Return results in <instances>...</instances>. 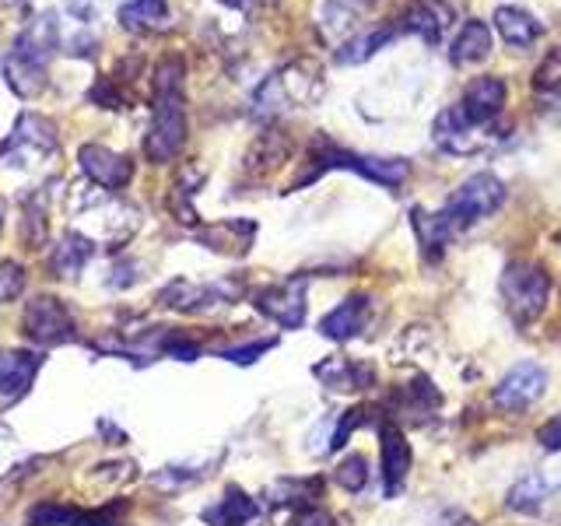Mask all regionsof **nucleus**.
Segmentation results:
<instances>
[{"label":"nucleus","instance_id":"39","mask_svg":"<svg viewBox=\"0 0 561 526\" xmlns=\"http://www.w3.org/2000/svg\"><path fill=\"white\" fill-rule=\"evenodd\" d=\"M333 428H337V414H327L320 425L309 432V453L312 456H323L333 449Z\"/></svg>","mask_w":561,"mask_h":526},{"label":"nucleus","instance_id":"46","mask_svg":"<svg viewBox=\"0 0 561 526\" xmlns=\"http://www.w3.org/2000/svg\"><path fill=\"white\" fill-rule=\"evenodd\" d=\"M221 4H228V8H236V11H239V8H245V0H221Z\"/></svg>","mask_w":561,"mask_h":526},{"label":"nucleus","instance_id":"4","mask_svg":"<svg viewBox=\"0 0 561 526\" xmlns=\"http://www.w3.org/2000/svg\"><path fill=\"white\" fill-rule=\"evenodd\" d=\"M502 201H505V186H502L499 175L478 172V175H470V180H463L460 186L453 190V197L443 207V218L449 221L453 232H460V228L481 221L488 215H495V210L502 207Z\"/></svg>","mask_w":561,"mask_h":526},{"label":"nucleus","instance_id":"34","mask_svg":"<svg viewBox=\"0 0 561 526\" xmlns=\"http://www.w3.org/2000/svg\"><path fill=\"white\" fill-rule=\"evenodd\" d=\"M333 481H337L344 491H362L365 484H368V460L362 453H351V456H344V460L337 464V470H333Z\"/></svg>","mask_w":561,"mask_h":526},{"label":"nucleus","instance_id":"41","mask_svg":"<svg viewBox=\"0 0 561 526\" xmlns=\"http://www.w3.org/2000/svg\"><path fill=\"white\" fill-rule=\"evenodd\" d=\"M162 351H165V355H172V358H180V362H193V358L201 355V344L183 338V333H169V338L162 341Z\"/></svg>","mask_w":561,"mask_h":526},{"label":"nucleus","instance_id":"17","mask_svg":"<svg viewBox=\"0 0 561 526\" xmlns=\"http://www.w3.org/2000/svg\"><path fill=\"white\" fill-rule=\"evenodd\" d=\"M43 368V358L32 355V351H4L0 355V400H22L32 382H35V373Z\"/></svg>","mask_w":561,"mask_h":526},{"label":"nucleus","instance_id":"40","mask_svg":"<svg viewBox=\"0 0 561 526\" xmlns=\"http://www.w3.org/2000/svg\"><path fill=\"white\" fill-rule=\"evenodd\" d=\"M274 347V341H253V344H239V347H225L221 358L225 362H236V365H253L260 355H267Z\"/></svg>","mask_w":561,"mask_h":526},{"label":"nucleus","instance_id":"1","mask_svg":"<svg viewBox=\"0 0 561 526\" xmlns=\"http://www.w3.org/2000/svg\"><path fill=\"white\" fill-rule=\"evenodd\" d=\"M57 49H60L57 14L46 11L39 18H32L28 28L14 39L11 57L4 60V78L11 84V92L22 95V99H32L35 92H43L46 64L53 60V53Z\"/></svg>","mask_w":561,"mask_h":526},{"label":"nucleus","instance_id":"32","mask_svg":"<svg viewBox=\"0 0 561 526\" xmlns=\"http://www.w3.org/2000/svg\"><path fill=\"white\" fill-rule=\"evenodd\" d=\"M397 35V28H376V32H368V35H358V39H351L337 49V64H365L368 57H376V53L390 43Z\"/></svg>","mask_w":561,"mask_h":526},{"label":"nucleus","instance_id":"29","mask_svg":"<svg viewBox=\"0 0 561 526\" xmlns=\"http://www.w3.org/2000/svg\"><path fill=\"white\" fill-rule=\"evenodd\" d=\"M488 53H491V28L484 22H467L460 28V35L453 39V49H449V60L456 67H470V64H481L488 60Z\"/></svg>","mask_w":561,"mask_h":526},{"label":"nucleus","instance_id":"9","mask_svg":"<svg viewBox=\"0 0 561 526\" xmlns=\"http://www.w3.org/2000/svg\"><path fill=\"white\" fill-rule=\"evenodd\" d=\"M379 464H382V491L386 499H397L403 484H408V473L414 464V453L408 435L400 432L397 421H382L379 428Z\"/></svg>","mask_w":561,"mask_h":526},{"label":"nucleus","instance_id":"42","mask_svg":"<svg viewBox=\"0 0 561 526\" xmlns=\"http://www.w3.org/2000/svg\"><path fill=\"white\" fill-rule=\"evenodd\" d=\"M140 263L137 260H119L116 267L110 271L113 277H110V288H130V285H137L140 281Z\"/></svg>","mask_w":561,"mask_h":526},{"label":"nucleus","instance_id":"30","mask_svg":"<svg viewBox=\"0 0 561 526\" xmlns=\"http://www.w3.org/2000/svg\"><path fill=\"white\" fill-rule=\"evenodd\" d=\"M320 478H280L267 488V502L274 508H309L320 499Z\"/></svg>","mask_w":561,"mask_h":526},{"label":"nucleus","instance_id":"36","mask_svg":"<svg viewBox=\"0 0 561 526\" xmlns=\"http://www.w3.org/2000/svg\"><path fill=\"white\" fill-rule=\"evenodd\" d=\"M22 242L28 250L46 242V210H43V201L39 204H28L25 207V221H22Z\"/></svg>","mask_w":561,"mask_h":526},{"label":"nucleus","instance_id":"31","mask_svg":"<svg viewBox=\"0 0 561 526\" xmlns=\"http://www.w3.org/2000/svg\"><path fill=\"white\" fill-rule=\"evenodd\" d=\"M207 172L197 169V165H183L180 169V180L172 183V193H169V207L172 215L180 218L183 225H197V210H193V197H197V186H204Z\"/></svg>","mask_w":561,"mask_h":526},{"label":"nucleus","instance_id":"10","mask_svg":"<svg viewBox=\"0 0 561 526\" xmlns=\"http://www.w3.org/2000/svg\"><path fill=\"white\" fill-rule=\"evenodd\" d=\"M53 148H57V127H53L46 116L25 113L22 119H18L11 140L4 145V151H8L4 165H25V162H32V158L39 162V158H46Z\"/></svg>","mask_w":561,"mask_h":526},{"label":"nucleus","instance_id":"12","mask_svg":"<svg viewBox=\"0 0 561 526\" xmlns=\"http://www.w3.org/2000/svg\"><path fill=\"white\" fill-rule=\"evenodd\" d=\"M84 218H88V232L81 236H88L92 242H113V245L127 242L140 225L137 207L119 204V201H102L99 207L84 210Z\"/></svg>","mask_w":561,"mask_h":526},{"label":"nucleus","instance_id":"15","mask_svg":"<svg viewBox=\"0 0 561 526\" xmlns=\"http://www.w3.org/2000/svg\"><path fill=\"white\" fill-rule=\"evenodd\" d=\"M449 25H453V8L446 0H414V4H408L400 14V28L414 32L417 39H425L432 46L443 39Z\"/></svg>","mask_w":561,"mask_h":526},{"label":"nucleus","instance_id":"8","mask_svg":"<svg viewBox=\"0 0 561 526\" xmlns=\"http://www.w3.org/2000/svg\"><path fill=\"white\" fill-rule=\"evenodd\" d=\"M239 281H221V285H193V281H172V285L158 295V306L175 312H210L221 302L239 298Z\"/></svg>","mask_w":561,"mask_h":526},{"label":"nucleus","instance_id":"35","mask_svg":"<svg viewBox=\"0 0 561 526\" xmlns=\"http://www.w3.org/2000/svg\"><path fill=\"white\" fill-rule=\"evenodd\" d=\"M534 88L543 95H554L561 92V46H554L548 57H543V64L537 67V75H534Z\"/></svg>","mask_w":561,"mask_h":526},{"label":"nucleus","instance_id":"21","mask_svg":"<svg viewBox=\"0 0 561 526\" xmlns=\"http://www.w3.org/2000/svg\"><path fill=\"white\" fill-rule=\"evenodd\" d=\"M365 316H368V298L365 295H351L337 309H330L323 316L320 333L327 341H351L365 327Z\"/></svg>","mask_w":561,"mask_h":526},{"label":"nucleus","instance_id":"7","mask_svg":"<svg viewBox=\"0 0 561 526\" xmlns=\"http://www.w3.org/2000/svg\"><path fill=\"white\" fill-rule=\"evenodd\" d=\"M253 306L277 327L298 330L306 323V277H291V281H280V285L260 288L253 295Z\"/></svg>","mask_w":561,"mask_h":526},{"label":"nucleus","instance_id":"33","mask_svg":"<svg viewBox=\"0 0 561 526\" xmlns=\"http://www.w3.org/2000/svg\"><path fill=\"white\" fill-rule=\"evenodd\" d=\"M218 460V456H215ZM215 460H197V464H169V467H162L158 473H151V484L154 488H162V491H175V488H186V484H193V481H201V478H207V467L215 464Z\"/></svg>","mask_w":561,"mask_h":526},{"label":"nucleus","instance_id":"43","mask_svg":"<svg viewBox=\"0 0 561 526\" xmlns=\"http://www.w3.org/2000/svg\"><path fill=\"white\" fill-rule=\"evenodd\" d=\"M537 443L548 449V453H561V414H554L548 425H540Z\"/></svg>","mask_w":561,"mask_h":526},{"label":"nucleus","instance_id":"6","mask_svg":"<svg viewBox=\"0 0 561 526\" xmlns=\"http://www.w3.org/2000/svg\"><path fill=\"white\" fill-rule=\"evenodd\" d=\"M25 333L28 341H35L39 347H53V344H67L75 341V316L70 309L53 295H39L32 298L28 309H25Z\"/></svg>","mask_w":561,"mask_h":526},{"label":"nucleus","instance_id":"47","mask_svg":"<svg viewBox=\"0 0 561 526\" xmlns=\"http://www.w3.org/2000/svg\"><path fill=\"white\" fill-rule=\"evenodd\" d=\"M0 232H4V204H0Z\"/></svg>","mask_w":561,"mask_h":526},{"label":"nucleus","instance_id":"18","mask_svg":"<svg viewBox=\"0 0 561 526\" xmlns=\"http://www.w3.org/2000/svg\"><path fill=\"white\" fill-rule=\"evenodd\" d=\"M312 376L320 379L323 386H330V390H337V393H355V390H368L376 379L373 373V365H365V362H351L344 355H330L327 362H320L312 368Z\"/></svg>","mask_w":561,"mask_h":526},{"label":"nucleus","instance_id":"23","mask_svg":"<svg viewBox=\"0 0 561 526\" xmlns=\"http://www.w3.org/2000/svg\"><path fill=\"white\" fill-rule=\"evenodd\" d=\"M95 253V242L81 236V232H67L57 245H53V253H49V271L53 277H78L84 271V263L92 260Z\"/></svg>","mask_w":561,"mask_h":526},{"label":"nucleus","instance_id":"13","mask_svg":"<svg viewBox=\"0 0 561 526\" xmlns=\"http://www.w3.org/2000/svg\"><path fill=\"white\" fill-rule=\"evenodd\" d=\"M78 162H81L84 180L99 183L102 190H119V186H127V183H130V175H134V162H130L127 155H116V151L102 148V145H81Z\"/></svg>","mask_w":561,"mask_h":526},{"label":"nucleus","instance_id":"38","mask_svg":"<svg viewBox=\"0 0 561 526\" xmlns=\"http://www.w3.org/2000/svg\"><path fill=\"white\" fill-rule=\"evenodd\" d=\"M134 478V464H127V460H113V464H102V467H95L92 473H88V481L92 484H123V481H130Z\"/></svg>","mask_w":561,"mask_h":526},{"label":"nucleus","instance_id":"16","mask_svg":"<svg viewBox=\"0 0 561 526\" xmlns=\"http://www.w3.org/2000/svg\"><path fill=\"white\" fill-rule=\"evenodd\" d=\"M197 239L207 245V250H215L221 256H245L250 253V245L256 239V221L250 218H225V221H215V225H204Z\"/></svg>","mask_w":561,"mask_h":526},{"label":"nucleus","instance_id":"44","mask_svg":"<svg viewBox=\"0 0 561 526\" xmlns=\"http://www.w3.org/2000/svg\"><path fill=\"white\" fill-rule=\"evenodd\" d=\"M291 526H333V516L327 513V508H298V516L291 519Z\"/></svg>","mask_w":561,"mask_h":526},{"label":"nucleus","instance_id":"37","mask_svg":"<svg viewBox=\"0 0 561 526\" xmlns=\"http://www.w3.org/2000/svg\"><path fill=\"white\" fill-rule=\"evenodd\" d=\"M22 291H25V267L22 263H14V260L0 263V306L14 302Z\"/></svg>","mask_w":561,"mask_h":526},{"label":"nucleus","instance_id":"28","mask_svg":"<svg viewBox=\"0 0 561 526\" xmlns=\"http://www.w3.org/2000/svg\"><path fill=\"white\" fill-rule=\"evenodd\" d=\"M411 225H414V236H417V245L425 250L428 260H438L443 256V245L449 242L453 236V228L449 221L443 218V210H425V207H414L411 210Z\"/></svg>","mask_w":561,"mask_h":526},{"label":"nucleus","instance_id":"26","mask_svg":"<svg viewBox=\"0 0 561 526\" xmlns=\"http://www.w3.org/2000/svg\"><path fill=\"white\" fill-rule=\"evenodd\" d=\"M288 151H291V140L280 130H267L253 140L250 155H245V169H250L253 175H267V172H274L288 162Z\"/></svg>","mask_w":561,"mask_h":526},{"label":"nucleus","instance_id":"22","mask_svg":"<svg viewBox=\"0 0 561 526\" xmlns=\"http://www.w3.org/2000/svg\"><path fill=\"white\" fill-rule=\"evenodd\" d=\"M438 408H443V393H438L425 376L411 379L408 386H400V390L393 393V411L403 414V418L425 421V418H432Z\"/></svg>","mask_w":561,"mask_h":526},{"label":"nucleus","instance_id":"2","mask_svg":"<svg viewBox=\"0 0 561 526\" xmlns=\"http://www.w3.org/2000/svg\"><path fill=\"white\" fill-rule=\"evenodd\" d=\"M499 288H502L508 312H513V320L516 323H534L537 316L548 309L551 277L543 267H537V263L516 260V263H508V267H505Z\"/></svg>","mask_w":561,"mask_h":526},{"label":"nucleus","instance_id":"11","mask_svg":"<svg viewBox=\"0 0 561 526\" xmlns=\"http://www.w3.org/2000/svg\"><path fill=\"white\" fill-rule=\"evenodd\" d=\"M548 390V373L537 362H519L502 376V382L495 386V403L502 411H523L537 403Z\"/></svg>","mask_w":561,"mask_h":526},{"label":"nucleus","instance_id":"19","mask_svg":"<svg viewBox=\"0 0 561 526\" xmlns=\"http://www.w3.org/2000/svg\"><path fill=\"white\" fill-rule=\"evenodd\" d=\"M280 92H285L288 105H312L316 99L323 95V78H320V67L309 64V60H298L291 67H285L277 75Z\"/></svg>","mask_w":561,"mask_h":526},{"label":"nucleus","instance_id":"24","mask_svg":"<svg viewBox=\"0 0 561 526\" xmlns=\"http://www.w3.org/2000/svg\"><path fill=\"white\" fill-rule=\"evenodd\" d=\"M116 18L127 32H165V28H172V14H169L165 0H127Z\"/></svg>","mask_w":561,"mask_h":526},{"label":"nucleus","instance_id":"20","mask_svg":"<svg viewBox=\"0 0 561 526\" xmlns=\"http://www.w3.org/2000/svg\"><path fill=\"white\" fill-rule=\"evenodd\" d=\"M260 519V502L245 495L242 488H228L225 499L204 508V523L210 526H253Z\"/></svg>","mask_w":561,"mask_h":526},{"label":"nucleus","instance_id":"14","mask_svg":"<svg viewBox=\"0 0 561 526\" xmlns=\"http://www.w3.org/2000/svg\"><path fill=\"white\" fill-rule=\"evenodd\" d=\"M505 105V81L495 78V75H484V78H473L463 92V102H460V113L467 116L470 127H488L491 119L502 113Z\"/></svg>","mask_w":561,"mask_h":526},{"label":"nucleus","instance_id":"25","mask_svg":"<svg viewBox=\"0 0 561 526\" xmlns=\"http://www.w3.org/2000/svg\"><path fill=\"white\" fill-rule=\"evenodd\" d=\"M554 495V484H551V478L548 473H540V470H534V473H523V478L508 488V495H505V505L513 508V513H523V516H530V513H537V508L548 502Z\"/></svg>","mask_w":561,"mask_h":526},{"label":"nucleus","instance_id":"45","mask_svg":"<svg viewBox=\"0 0 561 526\" xmlns=\"http://www.w3.org/2000/svg\"><path fill=\"white\" fill-rule=\"evenodd\" d=\"M347 4L355 8V11H362V8H368V4H376V0H347Z\"/></svg>","mask_w":561,"mask_h":526},{"label":"nucleus","instance_id":"27","mask_svg":"<svg viewBox=\"0 0 561 526\" xmlns=\"http://www.w3.org/2000/svg\"><path fill=\"white\" fill-rule=\"evenodd\" d=\"M495 28H499L502 39L508 46H516V49H526V46H534L540 39V22L523 8H508V4L495 8Z\"/></svg>","mask_w":561,"mask_h":526},{"label":"nucleus","instance_id":"3","mask_svg":"<svg viewBox=\"0 0 561 526\" xmlns=\"http://www.w3.org/2000/svg\"><path fill=\"white\" fill-rule=\"evenodd\" d=\"M312 162H316V172L323 169H347V172H358L365 180L373 183H382V186H403L408 183V162L403 158H376V155H358V151H344L337 145H330V140H316L312 148Z\"/></svg>","mask_w":561,"mask_h":526},{"label":"nucleus","instance_id":"5","mask_svg":"<svg viewBox=\"0 0 561 526\" xmlns=\"http://www.w3.org/2000/svg\"><path fill=\"white\" fill-rule=\"evenodd\" d=\"M186 145V113H183V92L154 95L151 127L145 134V155L154 165H169Z\"/></svg>","mask_w":561,"mask_h":526}]
</instances>
